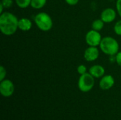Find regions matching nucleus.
Instances as JSON below:
<instances>
[{
  "instance_id": "nucleus-20",
  "label": "nucleus",
  "mask_w": 121,
  "mask_h": 120,
  "mask_svg": "<svg viewBox=\"0 0 121 120\" xmlns=\"http://www.w3.org/2000/svg\"><path fill=\"white\" fill-rule=\"evenodd\" d=\"M116 62L118 65L121 66V52H118L116 55Z\"/></svg>"
},
{
  "instance_id": "nucleus-14",
  "label": "nucleus",
  "mask_w": 121,
  "mask_h": 120,
  "mask_svg": "<svg viewBox=\"0 0 121 120\" xmlns=\"http://www.w3.org/2000/svg\"><path fill=\"white\" fill-rule=\"evenodd\" d=\"M17 6L21 8H26L30 5L31 0H15Z\"/></svg>"
},
{
  "instance_id": "nucleus-22",
  "label": "nucleus",
  "mask_w": 121,
  "mask_h": 120,
  "mask_svg": "<svg viewBox=\"0 0 121 120\" xmlns=\"http://www.w3.org/2000/svg\"><path fill=\"white\" fill-rule=\"evenodd\" d=\"M4 8V6L0 4V13H3Z\"/></svg>"
},
{
  "instance_id": "nucleus-12",
  "label": "nucleus",
  "mask_w": 121,
  "mask_h": 120,
  "mask_svg": "<svg viewBox=\"0 0 121 120\" xmlns=\"http://www.w3.org/2000/svg\"><path fill=\"white\" fill-rule=\"evenodd\" d=\"M47 0H31L30 6L35 9H40L45 6Z\"/></svg>"
},
{
  "instance_id": "nucleus-2",
  "label": "nucleus",
  "mask_w": 121,
  "mask_h": 120,
  "mask_svg": "<svg viewBox=\"0 0 121 120\" xmlns=\"http://www.w3.org/2000/svg\"><path fill=\"white\" fill-rule=\"evenodd\" d=\"M100 49L107 55L114 56L119 52V43L112 37H105L102 38L100 43Z\"/></svg>"
},
{
  "instance_id": "nucleus-16",
  "label": "nucleus",
  "mask_w": 121,
  "mask_h": 120,
  "mask_svg": "<svg viewBox=\"0 0 121 120\" xmlns=\"http://www.w3.org/2000/svg\"><path fill=\"white\" fill-rule=\"evenodd\" d=\"M77 72L78 74H79L80 75H82V74H84L87 72V69H86V66L84 64H81L79 66H78L77 69Z\"/></svg>"
},
{
  "instance_id": "nucleus-15",
  "label": "nucleus",
  "mask_w": 121,
  "mask_h": 120,
  "mask_svg": "<svg viewBox=\"0 0 121 120\" xmlns=\"http://www.w3.org/2000/svg\"><path fill=\"white\" fill-rule=\"evenodd\" d=\"M114 32L116 35H121V20L117 21L115 25H114V28H113Z\"/></svg>"
},
{
  "instance_id": "nucleus-13",
  "label": "nucleus",
  "mask_w": 121,
  "mask_h": 120,
  "mask_svg": "<svg viewBox=\"0 0 121 120\" xmlns=\"http://www.w3.org/2000/svg\"><path fill=\"white\" fill-rule=\"evenodd\" d=\"M104 22L101 19H96L93 21L91 27L93 30H95L96 31H100L103 29L104 26Z\"/></svg>"
},
{
  "instance_id": "nucleus-4",
  "label": "nucleus",
  "mask_w": 121,
  "mask_h": 120,
  "mask_svg": "<svg viewBox=\"0 0 121 120\" xmlns=\"http://www.w3.org/2000/svg\"><path fill=\"white\" fill-rule=\"evenodd\" d=\"M94 77L89 73H86L80 76L78 81V88L84 93L90 91L94 86Z\"/></svg>"
},
{
  "instance_id": "nucleus-5",
  "label": "nucleus",
  "mask_w": 121,
  "mask_h": 120,
  "mask_svg": "<svg viewBox=\"0 0 121 120\" xmlns=\"http://www.w3.org/2000/svg\"><path fill=\"white\" fill-rule=\"evenodd\" d=\"M102 37L99 31H96L93 29L89 30L85 36V40L86 44L89 46H91V47L99 46Z\"/></svg>"
},
{
  "instance_id": "nucleus-21",
  "label": "nucleus",
  "mask_w": 121,
  "mask_h": 120,
  "mask_svg": "<svg viewBox=\"0 0 121 120\" xmlns=\"http://www.w3.org/2000/svg\"><path fill=\"white\" fill-rule=\"evenodd\" d=\"M65 1L67 4H69L70 6H74V5L77 4L78 2L79 1V0H65Z\"/></svg>"
},
{
  "instance_id": "nucleus-3",
  "label": "nucleus",
  "mask_w": 121,
  "mask_h": 120,
  "mask_svg": "<svg viewBox=\"0 0 121 120\" xmlns=\"http://www.w3.org/2000/svg\"><path fill=\"white\" fill-rule=\"evenodd\" d=\"M34 21L37 27L44 32L50 30L53 25L52 18L45 12H40L36 14L34 17Z\"/></svg>"
},
{
  "instance_id": "nucleus-6",
  "label": "nucleus",
  "mask_w": 121,
  "mask_h": 120,
  "mask_svg": "<svg viewBox=\"0 0 121 120\" xmlns=\"http://www.w3.org/2000/svg\"><path fill=\"white\" fill-rule=\"evenodd\" d=\"M14 92V85L9 79H4L0 83V93L4 97H10Z\"/></svg>"
},
{
  "instance_id": "nucleus-10",
  "label": "nucleus",
  "mask_w": 121,
  "mask_h": 120,
  "mask_svg": "<svg viewBox=\"0 0 121 120\" xmlns=\"http://www.w3.org/2000/svg\"><path fill=\"white\" fill-rule=\"evenodd\" d=\"M89 73L91 74L94 78L99 79L104 76L105 69L101 65H99V64L93 65L92 66L90 67L89 70Z\"/></svg>"
},
{
  "instance_id": "nucleus-9",
  "label": "nucleus",
  "mask_w": 121,
  "mask_h": 120,
  "mask_svg": "<svg viewBox=\"0 0 121 120\" xmlns=\"http://www.w3.org/2000/svg\"><path fill=\"white\" fill-rule=\"evenodd\" d=\"M115 83L114 78L111 75H106L101 77L99 82V87L102 90H109Z\"/></svg>"
},
{
  "instance_id": "nucleus-1",
  "label": "nucleus",
  "mask_w": 121,
  "mask_h": 120,
  "mask_svg": "<svg viewBox=\"0 0 121 120\" xmlns=\"http://www.w3.org/2000/svg\"><path fill=\"white\" fill-rule=\"evenodd\" d=\"M18 29V19L12 13L3 12L0 15V30L7 36L13 35Z\"/></svg>"
},
{
  "instance_id": "nucleus-7",
  "label": "nucleus",
  "mask_w": 121,
  "mask_h": 120,
  "mask_svg": "<svg viewBox=\"0 0 121 120\" xmlns=\"http://www.w3.org/2000/svg\"><path fill=\"white\" fill-rule=\"evenodd\" d=\"M99 50L97 47H91L89 46L87 47L84 54V57L87 62H94L99 58Z\"/></svg>"
},
{
  "instance_id": "nucleus-18",
  "label": "nucleus",
  "mask_w": 121,
  "mask_h": 120,
  "mask_svg": "<svg viewBox=\"0 0 121 120\" xmlns=\"http://www.w3.org/2000/svg\"><path fill=\"white\" fill-rule=\"evenodd\" d=\"M6 76V70L3 66H0V81H1L4 79H5Z\"/></svg>"
},
{
  "instance_id": "nucleus-19",
  "label": "nucleus",
  "mask_w": 121,
  "mask_h": 120,
  "mask_svg": "<svg viewBox=\"0 0 121 120\" xmlns=\"http://www.w3.org/2000/svg\"><path fill=\"white\" fill-rule=\"evenodd\" d=\"M116 6L117 12H118V15L120 16V17L121 18V0H117L116 1Z\"/></svg>"
},
{
  "instance_id": "nucleus-8",
  "label": "nucleus",
  "mask_w": 121,
  "mask_h": 120,
  "mask_svg": "<svg viewBox=\"0 0 121 120\" xmlns=\"http://www.w3.org/2000/svg\"><path fill=\"white\" fill-rule=\"evenodd\" d=\"M116 18V11L112 8L104 9L101 13V19L105 23H112Z\"/></svg>"
},
{
  "instance_id": "nucleus-17",
  "label": "nucleus",
  "mask_w": 121,
  "mask_h": 120,
  "mask_svg": "<svg viewBox=\"0 0 121 120\" xmlns=\"http://www.w3.org/2000/svg\"><path fill=\"white\" fill-rule=\"evenodd\" d=\"M0 4L4 7V8H7L12 6L13 0H1Z\"/></svg>"
},
{
  "instance_id": "nucleus-11",
  "label": "nucleus",
  "mask_w": 121,
  "mask_h": 120,
  "mask_svg": "<svg viewBox=\"0 0 121 120\" xmlns=\"http://www.w3.org/2000/svg\"><path fill=\"white\" fill-rule=\"evenodd\" d=\"M32 22L27 18H22L18 20V29L22 31H28L32 28Z\"/></svg>"
}]
</instances>
